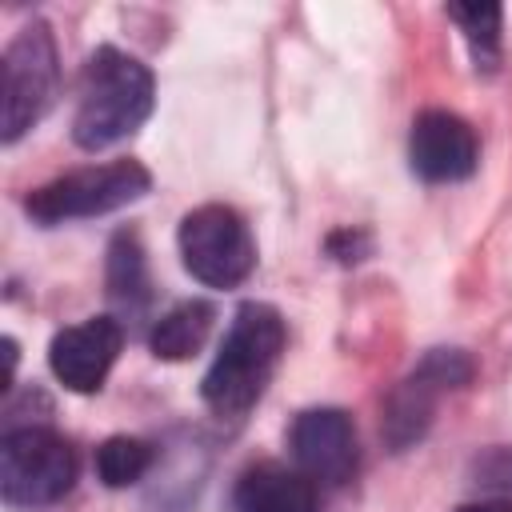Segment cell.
<instances>
[{"label": "cell", "mask_w": 512, "mask_h": 512, "mask_svg": "<svg viewBox=\"0 0 512 512\" xmlns=\"http://www.w3.org/2000/svg\"><path fill=\"white\" fill-rule=\"evenodd\" d=\"M216 320V308L208 300H184L176 308H168L148 336V348L156 360H188L200 352V344L208 340Z\"/></svg>", "instance_id": "cell-12"}, {"label": "cell", "mask_w": 512, "mask_h": 512, "mask_svg": "<svg viewBox=\"0 0 512 512\" xmlns=\"http://www.w3.org/2000/svg\"><path fill=\"white\" fill-rule=\"evenodd\" d=\"M448 16L460 24V32L468 36V48L476 56V68H492L500 56V20L504 8L500 4H448Z\"/></svg>", "instance_id": "cell-15"}, {"label": "cell", "mask_w": 512, "mask_h": 512, "mask_svg": "<svg viewBox=\"0 0 512 512\" xmlns=\"http://www.w3.org/2000/svg\"><path fill=\"white\" fill-rule=\"evenodd\" d=\"M108 296L128 312L148 300V268L136 232H116L108 244Z\"/></svg>", "instance_id": "cell-13"}, {"label": "cell", "mask_w": 512, "mask_h": 512, "mask_svg": "<svg viewBox=\"0 0 512 512\" xmlns=\"http://www.w3.org/2000/svg\"><path fill=\"white\" fill-rule=\"evenodd\" d=\"M288 344V328L280 312L264 300H248L236 308L228 336L200 380V400L216 416H244L268 388Z\"/></svg>", "instance_id": "cell-1"}, {"label": "cell", "mask_w": 512, "mask_h": 512, "mask_svg": "<svg viewBox=\"0 0 512 512\" xmlns=\"http://www.w3.org/2000/svg\"><path fill=\"white\" fill-rule=\"evenodd\" d=\"M0 76V140L16 144L48 112L60 80L56 40L44 20H32L12 36L0 60Z\"/></svg>", "instance_id": "cell-3"}, {"label": "cell", "mask_w": 512, "mask_h": 512, "mask_svg": "<svg viewBox=\"0 0 512 512\" xmlns=\"http://www.w3.org/2000/svg\"><path fill=\"white\" fill-rule=\"evenodd\" d=\"M408 160L420 180L452 184V180H464L476 172L480 144H476V132L468 120H460L456 112H444V108H428L412 120Z\"/></svg>", "instance_id": "cell-9"}, {"label": "cell", "mask_w": 512, "mask_h": 512, "mask_svg": "<svg viewBox=\"0 0 512 512\" xmlns=\"http://www.w3.org/2000/svg\"><path fill=\"white\" fill-rule=\"evenodd\" d=\"M468 476H472V484H476L480 492H492L496 500L512 504V448H508V444L484 448V452L472 460Z\"/></svg>", "instance_id": "cell-16"}, {"label": "cell", "mask_w": 512, "mask_h": 512, "mask_svg": "<svg viewBox=\"0 0 512 512\" xmlns=\"http://www.w3.org/2000/svg\"><path fill=\"white\" fill-rule=\"evenodd\" d=\"M152 104H156L152 72L136 56L104 44L88 56L80 72V104L72 116V140L88 152L108 148L132 136L152 116Z\"/></svg>", "instance_id": "cell-2"}, {"label": "cell", "mask_w": 512, "mask_h": 512, "mask_svg": "<svg viewBox=\"0 0 512 512\" xmlns=\"http://www.w3.org/2000/svg\"><path fill=\"white\" fill-rule=\"evenodd\" d=\"M152 460H156V452H152L148 440H140V436H108L96 448V476L108 488H128L152 468Z\"/></svg>", "instance_id": "cell-14"}, {"label": "cell", "mask_w": 512, "mask_h": 512, "mask_svg": "<svg viewBox=\"0 0 512 512\" xmlns=\"http://www.w3.org/2000/svg\"><path fill=\"white\" fill-rule=\"evenodd\" d=\"M152 188V176L140 160H112L96 168H76L68 176H56L28 192L24 212L36 224H64V220H88L116 212L132 200H140Z\"/></svg>", "instance_id": "cell-4"}, {"label": "cell", "mask_w": 512, "mask_h": 512, "mask_svg": "<svg viewBox=\"0 0 512 512\" xmlns=\"http://www.w3.org/2000/svg\"><path fill=\"white\" fill-rule=\"evenodd\" d=\"M456 512H512V504H504V500H480V504H460Z\"/></svg>", "instance_id": "cell-17"}, {"label": "cell", "mask_w": 512, "mask_h": 512, "mask_svg": "<svg viewBox=\"0 0 512 512\" xmlns=\"http://www.w3.org/2000/svg\"><path fill=\"white\" fill-rule=\"evenodd\" d=\"M472 372H476V364H472L468 352H460V348H432V352L392 388V396H388V404H384V424H380L384 444H388L392 452L412 448V444L428 432L432 412H436V400H440L444 392H452V388H464V384L472 380Z\"/></svg>", "instance_id": "cell-7"}, {"label": "cell", "mask_w": 512, "mask_h": 512, "mask_svg": "<svg viewBox=\"0 0 512 512\" xmlns=\"http://www.w3.org/2000/svg\"><path fill=\"white\" fill-rule=\"evenodd\" d=\"M296 468L316 484H348L360 464L352 416L344 408H304L288 428Z\"/></svg>", "instance_id": "cell-8"}, {"label": "cell", "mask_w": 512, "mask_h": 512, "mask_svg": "<svg viewBox=\"0 0 512 512\" xmlns=\"http://www.w3.org/2000/svg\"><path fill=\"white\" fill-rule=\"evenodd\" d=\"M124 348V328L116 316H88L72 328H60L48 344L52 376L72 392H96Z\"/></svg>", "instance_id": "cell-10"}, {"label": "cell", "mask_w": 512, "mask_h": 512, "mask_svg": "<svg viewBox=\"0 0 512 512\" xmlns=\"http://www.w3.org/2000/svg\"><path fill=\"white\" fill-rule=\"evenodd\" d=\"M76 484V452L52 428H8L0 440V496L16 508L56 504Z\"/></svg>", "instance_id": "cell-5"}, {"label": "cell", "mask_w": 512, "mask_h": 512, "mask_svg": "<svg viewBox=\"0 0 512 512\" xmlns=\"http://www.w3.org/2000/svg\"><path fill=\"white\" fill-rule=\"evenodd\" d=\"M180 260L208 288H236L256 268V240L228 204H200L180 220Z\"/></svg>", "instance_id": "cell-6"}, {"label": "cell", "mask_w": 512, "mask_h": 512, "mask_svg": "<svg viewBox=\"0 0 512 512\" xmlns=\"http://www.w3.org/2000/svg\"><path fill=\"white\" fill-rule=\"evenodd\" d=\"M236 512H316V480L284 464H252L240 472L232 492Z\"/></svg>", "instance_id": "cell-11"}]
</instances>
